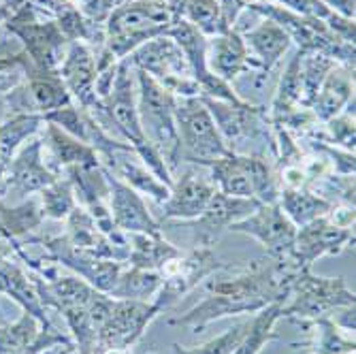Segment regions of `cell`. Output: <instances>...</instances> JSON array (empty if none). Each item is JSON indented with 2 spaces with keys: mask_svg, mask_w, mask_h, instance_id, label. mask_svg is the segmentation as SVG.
I'll use <instances>...</instances> for the list:
<instances>
[{
  "mask_svg": "<svg viewBox=\"0 0 356 354\" xmlns=\"http://www.w3.org/2000/svg\"><path fill=\"white\" fill-rule=\"evenodd\" d=\"M299 271L295 261H277L265 256L243 269H235L231 277L207 282V297L188 312L173 316L171 327H188L201 333L213 320L256 314L271 303H286L290 282Z\"/></svg>",
  "mask_w": 356,
  "mask_h": 354,
  "instance_id": "1",
  "label": "cell"
},
{
  "mask_svg": "<svg viewBox=\"0 0 356 354\" xmlns=\"http://www.w3.org/2000/svg\"><path fill=\"white\" fill-rule=\"evenodd\" d=\"M175 19L177 13L171 0H133L120 5L103 24V47L115 60H126L143 43L165 37Z\"/></svg>",
  "mask_w": 356,
  "mask_h": 354,
  "instance_id": "2",
  "label": "cell"
},
{
  "mask_svg": "<svg viewBox=\"0 0 356 354\" xmlns=\"http://www.w3.org/2000/svg\"><path fill=\"white\" fill-rule=\"evenodd\" d=\"M137 111L145 139L160 152L175 175L179 167V137L175 126V96L158 86L147 73L137 71Z\"/></svg>",
  "mask_w": 356,
  "mask_h": 354,
  "instance_id": "3",
  "label": "cell"
},
{
  "mask_svg": "<svg viewBox=\"0 0 356 354\" xmlns=\"http://www.w3.org/2000/svg\"><path fill=\"white\" fill-rule=\"evenodd\" d=\"M207 171L218 192H224V195L256 199L265 205L277 203L280 199L275 171L273 165L267 163V156L229 152L211 163Z\"/></svg>",
  "mask_w": 356,
  "mask_h": 354,
  "instance_id": "4",
  "label": "cell"
},
{
  "mask_svg": "<svg viewBox=\"0 0 356 354\" xmlns=\"http://www.w3.org/2000/svg\"><path fill=\"white\" fill-rule=\"evenodd\" d=\"M201 99L218 126L220 137L231 152L248 154L250 143H261L265 156L267 152L271 156L275 154V137L267 107L252 105L245 99H241L239 103L205 99V96H201Z\"/></svg>",
  "mask_w": 356,
  "mask_h": 354,
  "instance_id": "5",
  "label": "cell"
},
{
  "mask_svg": "<svg viewBox=\"0 0 356 354\" xmlns=\"http://www.w3.org/2000/svg\"><path fill=\"white\" fill-rule=\"evenodd\" d=\"M356 295L341 277H320L312 269H299L290 282L288 299L282 307V320H305L331 316L335 309L354 307Z\"/></svg>",
  "mask_w": 356,
  "mask_h": 354,
  "instance_id": "6",
  "label": "cell"
},
{
  "mask_svg": "<svg viewBox=\"0 0 356 354\" xmlns=\"http://www.w3.org/2000/svg\"><path fill=\"white\" fill-rule=\"evenodd\" d=\"M175 126L179 137V163L209 167L231 150L218 133V126L201 96L175 99Z\"/></svg>",
  "mask_w": 356,
  "mask_h": 354,
  "instance_id": "7",
  "label": "cell"
},
{
  "mask_svg": "<svg viewBox=\"0 0 356 354\" xmlns=\"http://www.w3.org/2000/svg\"><path fill=\"white\" fill-rule=\"evenodd\" d=\"M126 60L133 64V69L147 73L158 86L171 92L175 99L201 96V88L190 71L184 51L169 37H158L143 43Z\"/></svg>",
  "mask_w": 356,
  "mask_h": 354,
  "instance_id": "8",
  "label": "cell"
},
{
  "mask_svg": "<svg viewBox=\"0 0 356 354\" xmlns=\"http://www.w3.org/2000/svg\"><path fill=\"white\" fill-rule=\"evenodd\" d=\"M5 28L22 41L24 54L37 69L58 73L71 41L62 35L60 26L54 19L41 22L35 5L28 3L5 22Z\"/></svg>",
  "mask_w": 356,
  "mask_h": 354,
  "instance_id": "9",
  "label": "cell"
},
{
  "mask_svg": "<svg viewBox=\"0 0 356 354\" xmlns=\"http://www.w3.org/2000/svg\"><path fill=\"white\" fill-rule=\"evenodd\" d=\"M231 265L222 263L213 248L197 246L190 254L179 256L177 261L169 263L163 271V284H160L158 293L154 295L152 303L160 309V314L173 307L184 295L194 291L201 282L211 277L218 271H229Z\"/></svg>",
  "mask_w": 356,
  "mask_h": 354,
  "instance_id": "10",
  "label": "cell"
},
{
  "mask_svg": "<svg viewBox=\"0 0 356 354\" xmlns=\"http://www.w3.org/2000/svg\"><path fill=\"white\" fill-rule=\"evenodd\" d=\"M233 233L250 235L261 243L267 252V256L277 261H295V239H297V227L288 220V216L282 211L277 203H261L254 214L248 218L235 222L229 229Z\"/></svg>",
  "mask_w": 356,
  "mask_h": 354,
  "instance_id": "11",
  "label": "cell"
},
{
  "mask_svg": "<svg viewBox=\"0 0 356 354\" xmlns=\"http://www.w3.org/2000/svg\"><path fill=\"white\" fill-rule=\"evenodd\" d=\"M165 37L173 39L179 45V49L184 51V56H186V60L190 64V71H192L194 79H197V83L201 88V96H205V99L229 101V103H239L241 101V96L233 90V83L222 81L220 77H216L207 69V58H205L207 37L203 35V32H199L186 19L177 17Z\"/></svg>",
  "mask_w": 356,
  "mask_h": 354,
  "instance_id": "12",
  "label": "cell"
},
{
  "mask_svg": "<svg viewBox=\"0 0 356 354\" xmlns=\"http://www.w3.org/2000/svg\"><path fill=\"white\" fill-rule=\"evenodd\" d=\"M158 314L160 309L152 301L113 299L111 314L99 331V352L131 350Z\"/></svg>",
  "mask_w": 356,
  "mask_h": 354,
  "instance_id": "13",
  "label": "cell"
},
{
  "mask_svg": "<svg viewBox=\"0 0 356 354\" xmlns=\"http://www.w3.org/2000/svg\"><path fill=\"white\" fill-rule=\"evenodd\" d=\"M37 243H43V248L49 252V259L69 267L71 271L77 273V277L86 280L90 286H94L101 293H111L115 286L124 265L118 261H107V259H94V256L77 250L64 235L58 237H37L32 239Z\"/></svg>",
  "mask_w": 356,
  "mask_h": 354,
  "instance_id": "14",
  "label": "cell"
},
{
  "mask_svg": "<svg viewBox=\"0 0 356 354\" xmlns=\"http://www.w3.org/2000/svg\"><path fill=\"white\" fill-rule=\"evenodd\" d=\"M205 167L192 165L179 175H173V186L169 199L160 205L163 207V222H188L197 220L209 205L211 197L218 192L216 184L209 177ZM160 222V224H163Z\"/></svg>",
  "mask_w": 356,
  "mask_h": 354,
  "instance_id": "15",
  "label": "cell"
},
{
  "mask_svg": "<svg viewBox=\"0 0 356 354\" xmlns=\"http://www.w3.org/2000/svg\"><path fill=\"white\" fill-rule=\"evenodd\" d=\"M258 205L261 203L256 199H241V197L224 195V192H216L207 209L197 220L177 222V224H186V229L192 231L194 243L197 246L211 248L222 237L224 231H229L235 222L254 214L258 209Z\"/></svg>",
  "mask_w": 356,
  "mask_h": 354,
  "instance_id": "16",
  "label": "cell"
},
{
  "mask_svg": "<svg viewBox=\"0 0 356 354\" xmlns=\"http://www.w3.org/2000/svg\"><path fill=\"white\" fill-rule=\"evenodd\" d=\"M350 243H354V229H343L322 216L305 227L297 229L295 239V265L299 269H312V265L322 256H337Z\"/></svg>",
  "mask_w": 356,
  "mask_h": 354,
  "instance_id": "17",
  "label": "cell"
},
{
  "mask_svg": "<svg viewBox=\"0 0 356 354\" xmlns=\"http://www.w3.org/2000/svg\"><path fill=\"white\" fill-rule=\"evenodd\" d=\"M60 175L54 173L43 163V139L30 141V145L22 147L7 169L5 182L0 186V199L3 197H28L41 192L45 186L54 184Z\"/></svg>",
  "mask_w": 356,
  "mask_h": 354,
  "instance_id": "18",
  "label": "cell"
},
{
  "mask_svg": "<svg viewBox=\"0 0 356 354\" xmlns=\"http://www.w3.org/2000/svg\"><path fill=\"white\" fill-rule=\"evenodd\" d=\"M105 169V167H103ZM109 179V211L115 229L122 233H147V235H163V224H160L145 205V199L107 171Z\"/></svg>",
  "mask_w": 356,
  "mask_h": 354,
  "instance_id": "19",
  "label": "cell"
},
{
  "mask_svg": "<svg viewBox=\"0 0 356 354\" xmlns=\"http://www.w3.org/2000/svg\"><path fill=\"white\" fill-rule=\"evenodd\" d=\"M58 75L67 86L73 103L83 109H90L96 103V54L88 43H69Z\"/></svg>",
  "mask_w": 356,
  "mask_h": 354,
  "instance_id": "20",
  "label": "cell"
},
{
  "mask_svg": "<svg viewBox=\"0 0 356 354\" xmlns=\"http://www.w3.org/2000/svg\"><path fill=\"white\" fill-rule=\"evenodd\" d=\"M207 69L226 83H233L239 75L256 73V67L250 58L248 45L239 30H229L216 37H207L205 47Z\"/></svg>",
  "mask_w": 356,
  "mask_h": 354,
  "instance_id": "21",
  "label": "cell"
},
{
  "mask_svg": "<svg viewBox=\"0 0 356 354\" xmlns=\"http://www.w3.org/2000/svg\"><path fill=\"white\" fill-rule=\"evenodd\" d=\"M241 37L248 45L250 58L256 67L258 77H269V73L282 62V58L293 47V41L286 32L271 19L263 17V22L241 32Z\"/></svg>",
  "mask_w": 356,
  "mask_h": 354,
  "instance_id": "22",
  "label": "cell"
},
{
  "mask_svg": "<svg viewBox=\"0 0 356 354\" xmlns=\"http://www.w3.org/2000/svg\"><path fill=\"white\" fill-rule=\"evenodd\" d=\"M43 147L49 152V158H51L49 169L58 175L60 171H67L73 167H101L99 154L83 141L75 139L69 133H64L56 124L45 122Z\"/></svg>",
  "mask_w": 356,
  "mask_h": 354,
  "instance_id": "23",
  "label": "cell"
},
{
  "mask_svg": "<svg viewBox=\"0 0 356 354\" xmlns=\"http://www.w3.org/2000/svg\"><path fill=\"white\" fill-rule=\"evenodd\" d=\"M64 222H67V233H64V237H67L77 250L94 256V259L118 261L124 265L122 256H120L118 248L113 246V241L99 227H96L94 218L81 205H77Z\"/></svg>",
  "mask_w": 356,
  "mask_h": 354,
  "instance_id": "24",
  "label": "cell"
},
{
  "mask_svg": "<svg viewBox=\"0 0 356 354\" xmlns=\"http://www.w3.org/2000/svg\"><path fill=\"white\" fill-rule=\"evenodd\" d=\"M354 101V69L335 64V69L322 81L314 103L309 105L312 113L320 124H327L339 115Z\"/></svg>",
  "mask_w": 356,
  "mask_h": 354,
  "instance_id": "25",
  "label": "cell"
},
{
  "mask_svg": "<svg viewBox=\"0 0 356 354\" xmlns=\"http://www.w3.org/2000/svg\"><path fill=\"white\" fill-rule=\"evenodd\" d=\"M0 293L9 295L24 312L39 318L43 327L51 325L47 309L39 299L37 286L32 282V275H28L9 256H0Z\"/></svg>",
  "mask_w": 356,
  "mask_h": 354,
  "instance_id": "26",
  "label": "cell"
},
{
  "mask_svg": "<svg viewBox=\"0 0 356 354\" xmlns=\"http://www.w3.org/2000/svg\"><path fill=\"white\" fill-rule=\"evenodd\" d=\"M131 156H135V152H120L113 156V160L109 165H105L107 171H111L115 177H120L124 184H128L133 190H137L141 197L152 199L156 205H163L169 195H171V188L160 182L141 160H131Z\"/></svg>",
  "mask_w": 356,
  "mask_h": 354,
  "instance_id": "27",
  "label": "cell"
},
{
  "mask_svg": "<svg viewBox=\"0 0 356 354\" xmlns=\"http://www.w3.org/2000/svg\"><path fill=\"white\" fill-rule=\"evenodd\" d=\"M24 86H26V96L30 99L28 103H30L32 113L45 115L49 111H56L60 107H67L73 103L71 94L67 86H64V81L60 79V75L41 71L35 64L28 69Z\"/></svg>",
  "mask_w": 356,
  "mask_h": 354,
  "instance_id": "28",
  "label": "cell"
},
{
  "mask_svg": "<svg viewBox=\"0 0 356 354\" xmlns=\"http://www.w3.org/2000/svg\"><path fill=\"white\" fill-rule=\"evenodd\" d=\"M299 325L307 331L309 339L303 344H293L295 348H303L309 354H356L354 335L341 329L331 316L305 320Z\"/></svg>",
  "mask_w": 356,
  "mask_h": 354,
  "instance_id": "29",
  "label": "cell"
},
{
  "mask_svg": "<svg viewBox=\"0 0 356 354\" xmlns=\"http://www.w3.org/2000/svg\"><path fill=\"white\" fill-rule=\"evenodd\" d=\"M181 252L167 241L163 235L128 233V267H139L149 271H163L169 263L177 261Z\"/></svg>",
  "mask_w": 356,
  "mask_h": 354,
  "instance_id": "30",
  "label": "cell"
},
{
  "mask_svg": "<svg viewBox=\"0 0 356 354\" xmlns=\"http://www.w3.org/2000/svg\"><path fill=\"white\" fill-rule=\"evenodd\" d=\"M43 124L45 118L41 113H15L0 124V186L5 182L11 160L22 150V143L35 137Z\"/></svg>",
  "mask_w": 356,
  "mask_h": 354,
  "instance_id": "31",
  "label": "cell"
},
{
  "mask_svg": "<svg viewBox=\"0 0 356 354\" xmlns=\"http://www.w3.org/2000/svg\"><path fill=\"white\" fill-rule=\"evenodd\" d=\"M299 60L301 54L299 49L295 51V56L288 60L286 69L280 77L273 103L267 109L269 111V120L275 124L280 120H284L290 111H295L299 107H303V86H301V69H299Z\"/></svg>",
  "mask_w": 356,
  "mask_h": 354,
  "instance_id": "32",
  "label": "cell"
},
{
  "mask_svg": "<svg viewBox=\"0 0 356 354\" xmlns=\"http://www.w3.org/2000/svg\"><path fill=\"white\" fill-rule=\"evenodd\" d=\"M277 205L282 207V211L288 216V220L293 222L297 229L305 227V224H309L322 216H327L331 209L329 201L318 197L316 192H312L307 188H299V190L282 188Z\"/></svg>",
  "mask_w": 356,
  "mask_h": 354,
  "instance_id": "33",
  "label": "cell"
},
{
  "mask_svg": "<svg viewBox=\"0 0 356 354\" xmlns=\"http://www.w3.org/2000/svg\"><path fill=\"white\" fill-rule=\"evenodd\" d=\"M282 307L284 303H271L256 312L252 320H248V329L237 344L233 354H261V350L269 344L280 339L275 333V325L282 320Z\"/></svg>",
  "mask_w": 356,
  "mask_h": 354,
  "instance_id": "34",
  "label": "cell"
},
{
  "mask_svg": "<svg viewBox=\"0 0 356 354\" xmlns=\"http://www.w3.org/2000/svg\"><path fill=\"white\" fill-rule=\"evenodd\" d=\"M177 17L192 24L205 37H216L229 32L222 17L220 0H171Z\"/></svg>",
  "mask_w": 356,
  "mask_h": 354,
  "instance_id": "35",
  "label": "cell"
},
{
  "mask_svg": "<svg viewBox=\"0 0 356 354\" xmlns=\"http://www.w3.org/2000/svg\"><path fill=\"white\" fill-rule=\"evenodd\" d=\"M160 284H163V273L160 271L128 267L122 269L109 297L126 299V301H152L154 295L158 293Z\"/></svg>",
  "mask_w": 356,
  "mask_h": 354,
  "instance_id": "36",
  "label": "cell"
},
{
  "mask_svg": "<svg viewBox=\"0 0 356 354\" xmlns=\"http://www.w3.org/2000/svg\"><path fill=\"white\" fill-rule=\"evenodd\" d=\"M45 220L43 207L39 197L22 201L15 207H9L0 199V222L7 231V235L15 241H19L22 237H26L28 233L37 231Z\"/></svg>",
  "mask_w": 356,
  "mask_h": 354,
  "instance_id": "37",
  "label": "cell"
},
{
  "mask_svg": "<svg viewBox=\"0 0 356 354\" xmlns=\"http://www.w3.org/2000/svg\"><path fill=\"white\" fill-rule=\"evenodd\" d=\"M43 325L39 318L24 312L15 323L0 325V354H19L28 350L41 335Z\"/></svg>",
  "mask_w": 356,
  "mask_h": 354,
  "instance_id": "38",
  "label": "cell"
},
{
  "mask_svg": "<svg viewBox=\"0 0 356 354\" xmlns=\"http://www.w3.org/2000/svg\"><path fill=\"white\" fill-rule=\"evenodd\" d=\"M299 69H301V86H303V107H309L316 94L327 79V75L335 69V60L322 51H299Z\"/></svg>",
  "mask_w": 356,
  "mask_h": 354,
  "instance_id": "39",
  "label": "cell"
},
{
  "mask_svg": "<svg viewBox=\"0 0 356 354\" xmlns=\"http://www.w3.org/2000/svg\"><path fill=\"white\" fill-rule=\"evenodd\" d=\"M39 201H41L45 218H49V220H67L69 214L77 207L73 186L67 177L64 179L58 177L54 184L45 186L39 192Z\"/></svg>",
  "mask_w": 356,
  "mask_h": 354,
  "instance_id": "40",
  "label": "cell"
},
{
  "mask_svg": "<svg viewBox=\"0 0 356 354\" xmlns=\"http://www.w3.org/2000/svg\"><path fill=\"white\" fill-rule=\"evenodd\" d=\"M322 141H327L335 147H341L346 152H354L356 141V126H354V101L333 120L322 124Z\"/></svg>",
  "mask_w": 356,
  "mask_h": 354,
  "instance_id": "41",
  "label": "cell"
},
{
  "mask_svg": "<svg viewBox=\"0 0 356 354\" xmlns=\"http://www.w3.org/2000/svg\"><path fill=\"white\" fill-rule=\"evenodd\" d=\"M245 329H248V320H243V323L235 325L233 329L224 331L222 335H218L201 346L186 348L181 344H173V354H233L237 344L241 341Z\"/></svg>",
  "mask_w": 356,
  "mask_h": 354,
  "instance_id": "42",
  "label": "cell"
},
{
  "mask_svg": "<svg viewBox=\"0 0 356 354\" xmlns=\"http://www.w3.org/2000/svg\"><path fill=\"white\" fill-rule=\"evenodd\" d=\"M256 3H263V0H220V9H222V17L224 24L229 30L235 28V22L239 19V15Z\"/></svg>",
  "mask_w": 356,
  "mask_h": 354,
  "instance_id": "43",
  "label": "cell"
},
{
  "mask_svg": "<svg viewBox=\"0 0 356 354\" xmlns=\"http://www.w3.org/2000/svg\"><path fill=\"white\" fill-rule=\"evenodd\" d=\"M322 3H325V7H329L333 13H337L341 17H348V19H354L356 0H322Z\"/></svg>",
  "mask_w": 356,
  "mask_h": 354,
  "instance_id": "44",
  "label": "cell"
},
{
  "mask_svg": "<svg viewBox=\"0 0 356 354\" xmlns=\"http://www.w3.org/2000/svg\"><path fill=\"white\" fill-rule=\"evenodd\" d=\"M30 3V0H0V5H3L7 11H9V17L13 15V13H17L22 7H26Z\"/></svg>",
  "mask_w": 356,
  "mask_h": 354,
  "instance_id": "45",
  "label": "cell"
},
{
  "mask_svg": "<svg viewBox=\"0 0 356 354\" xmlns=\"http://www.w3.org/2000/svg\"><path fill=\"white\" fill-rule=\"evenodd\" d=\"M9 109H11V107H9V101H7V94H5V92H0V124H3V122L9 118V115H7Z\"/></svg>",
  "mask_w": 356,
  "mask_h": 354,
  "instance_id": "46",
  "label": "cell"
},
{
  "mask_svg": "<svg viewBox=\"0 0 356 354\" xmlns=\"http://www.w3.org/2000/svg\"><path fill=\"white\" fill-rule=\"evenodd\" d=\"M71 348H75V346H56V348H49V350H45L41 354H64V352L71 350Z\"/></svg>",
  "mask_w": 356,
  "mask_h": 354,
  "instance_id": "47",
  "label": "cell"
},
{
  "mask_svg": "<svg viewBox=\"0 0 356 354\" xmlns=\"http://www.w3.org/2000/svg\"><path fill=\"white\" fill-rule=\"evenodd\" d=\"M7 19H9V11H7L3 5H0V24L5 26V22H7Z\"/></svg>",
  "mask_w": 356,
  "mask_h": 354,
  "instance_id": "48",
  "label": "cell"
},
{
  "mask_svg": "<svg viewBox=\"0 0 356 354\" xmlns=\"http://www.w3.org/2000/svg\"><path fill=\"white\" fill-rule=\"evenodd\" d=\"M0 325H5V318H3V307H0Z\"/></svg>",
  "mask_w": 356,
  "mask_h": 354,
  "instance_id": "49",
  "label": "cell"
},
{
  "mask_svg": "<svg viewBox=\"0 0 356 354\" xmlns=\"http://www.w3.org/2000/svg\"><path fill=\"white\" fill-rule=\"evenodd\" d=\"M64 354H79V352H77L75 348H71V350H67V352H64Z\"/></svg>",
  "mask_w": 356,
  "mask_h": 354,
  "instance_id": "50",
  "label": "cell"
}]
</instances>
